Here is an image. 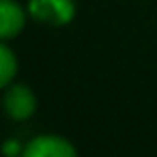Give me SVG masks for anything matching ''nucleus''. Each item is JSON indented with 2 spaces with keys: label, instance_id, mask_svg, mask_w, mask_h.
Masks as SVG:
<instances>
[{
  "label": "nucleus",
  "instance_id": "6",
  "mask_svg": "<svg viewBox=\"0 0 157 157\" xmlns=\"http://www.w3.org/2000/svg\"><path fill=\"white\" fill-rule=\"evenodd\" d=\"M5 151H7V155H17L22 148H20V144H17L15 140H9V142L5 144Z\"/></svg>",
  "mask_w": 157,
  "mask_h": 157
},
{
  "label": "nucleus",
  "instance_id": "2",
  "mask_svg": "<svg viewBox=\"0 0 157 157\" xmlns=\"http://www.w3.org/2000/svg\"><path fill=\"white\" fill-rule=\"evenodd\" d=\"M26 157H73L75 148L58 136H39L24 148Z\"/></svg>",
  "mask_w": 157,
  "mask_h": 157
},
{
  "label": "nucleus",
  "instance_id": "3",
  "mask_svg": "<svg viewBox=\"0 0 157 157\" xmlns=\"http://www.w3.org/2000/svg\"><path fill=\"white\" fill-rule=\"evenodd\" d=\"M5 108L9 112L11 118L15 121H22V118H28L33 112H35V95L30 93L28 86L24 84H15L7 90L5 95Z\"/></svg>",
  "mask_w": 157,
  "mask_h": 157
},
{
  "label": "nucleus",
  "instance_id": "1",
  "mask_svg": "<svg viewBox=\"0 0 157 157\" xmlns=\"http://www.w3.org/2000/svg\"><path fill=\"white\" fill-rule=\"evenodd\" d=\"M30 15L45 24H67L73 17V2L71 0H30L28 2Z\"/></svg>",
  "mask_w": 157,
  "mask_h": 157
},
{
  "label": "nucleus",
  "instance_id": "4",
  "mask_svg": "<svg viewBox=\"0 0 157 157\" xmlns=\"http://www.w3.org/2000/svg\"><path fill=\"white\" fill-rule=\"evenodd\" d=\"M24 26V13L13 0H2L0 2V35L5 41L13 39Z\"/></svg>",
  "mask_w": 157,
  "mask_h": 157
},
{
  "label": "nucleus",
  "instance_id": "5",
  "mask_svg": "<svg viewBox=\"0 0 157 157\" xmlns=\"http://www.w3.org/2000/svg\"><path fill=\"white\" fill-rule=\"evenodd\" d=\"M15 69H17V63L13 58V52L7 45H2L0 48V84L7 86L11 78L15 75Z\"/></svg>",
  "mask_w": 157,
  "mask_h": 157
}]
</instances>
